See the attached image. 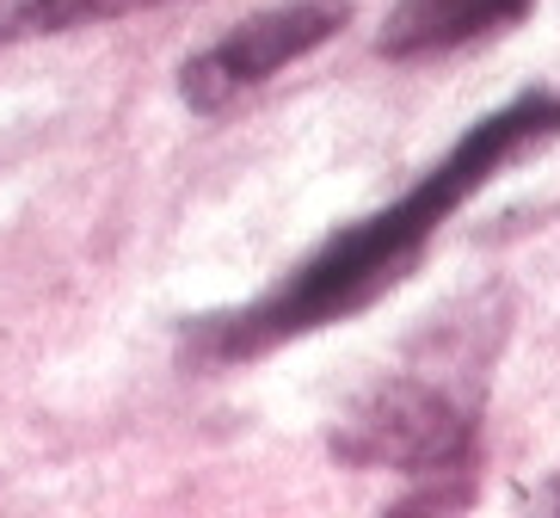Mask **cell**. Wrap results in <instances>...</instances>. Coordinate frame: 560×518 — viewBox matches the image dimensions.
Masks as SVG:
<instances>
[{"mask_svg":"<svg viewBox=\"0 0 560 518\" xmlns=\"http://www.w3.org/2000/svg\"><path fill=\"white\" fill-rule=\"evenodd\" d=\"M555 136H560V93L529 87V93L505 100L499 112L468 124V130L456 136V149L412 185V192H400L388 210H376V217L339 229L332 241H320V248H314L290 278H278L259 302L229 309V315H210L198 334H191V352L210 358V365H241V358H265V352L314 334V327L363 315V309L376 297H388L400 278H412V266L425 260V248L438 241V229L456 217L462 204L480 198L505 168L542 154Z\"/></svg>","mask_w":560,"mask_h":518,"instance_id":"6da1fadb","label":"cell"},{"mask_svg":"<svg viewBox=\"0 0 560 518\" xmlns=\"http://www.w3.org/2000/svg\"><path fill=\"white\" fill-rule=\"evenodd\" d=\"M332 457L351 469H395L419 482L468 475L480 457L475 407L425 377H382L332 433Z\"/></svg>","mask_w":560,"mask_h":518,"instance_id":"7a4b0ae2","label":"cell"},{"mask_svg":"<svg viewBox=\"0 0 560 518\" xmlns=\"http://www.w3.org/2000/svg\"><path fill=\"white\" fill-rule=\"evenodd\" d=\"M346 19H351V0H278V7L241 19L229 37H215L210 50H198L179 68V100L203 117L229 112L241 93L265 87L290 62L314 56L327 37H339Z\"/></svg>","mask_w":560,"mask_h":518,"instance_id":"3957f363","label":"cell"},{"mask_svg":"<svg viewBox=\"0 0 560 518\" xmlns=\"http://www.w3.org/2000/svg\"><path fill=\"white\" fill-rule=\"evenodd\" d=\"M536 0H400L388 25H382L376 50L388 62H425V56H450L475 37H493L529 13Z\"/></svg>","mask_w":560,"mask_h":518,"instance_id":"277c9868","label":"cell"},{"mask_svg":"<svg viewBox=\"0 0 560 518\" xmlns=\"http://www.w3.org/2000/svg\"><path fill=\"white\" fill-rule=\"evenodd\" d=\"M149 7H166V0H0V44L74 32V25H105V19L149 13Z\"/></svg>","mask_w":560,"mask_h":518,"instance_id":"5b68a950","label":"cell"},{"mask_svg":"<svg viewBox=\"0 0 560 518\" xmlns=\"http://www.w3.org/2000/svg\"><path fill=\"white\" fill-rule=\"evenodd\" d=\"M548 506H555V513H560V487H555V494H548Z\"/></svg>","mask_w":560,"mask_h":518,"instance_id":"8992f818","label":"cell"}]
</instances>
